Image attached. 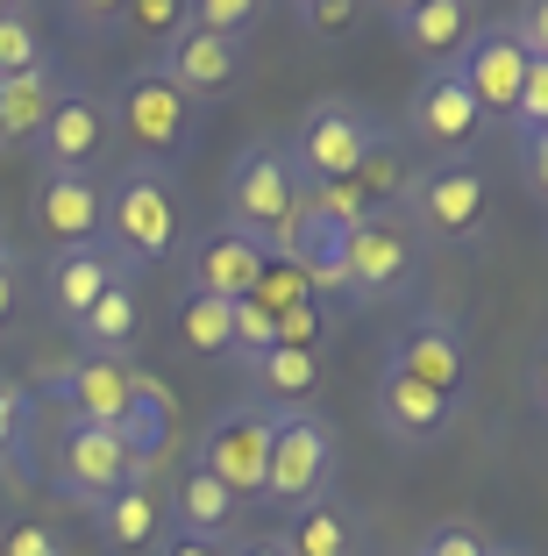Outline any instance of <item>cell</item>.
Segmentation results:
<instances>
[{"label":"cell","instance_id":"6da1fadb","mask_svg":"<svg viewBox=\"0 0 548 556\" xmlns=\"http://www.w3.org/2000/svg\"><path fill=\"white\" fill-rule=\"evenodd\" d=\"M100 250L122 271H150L178 250V179L157 164H122L100 186Z\"/></svg>","mask_w":548,"mask_h":556},{"label":"cell","instance_id":"7a4b0ae2","mask_svg":"<svg viewBox=\"0 0 548 556\" xmlns=\"http://www.w3.org/2000/svg\"><path fill=\"white\" fill-rule=\"evenodd\" d=\"M392 136V122L378 115V108H364V100H314L307 115L292 122V143H285V164H292V179L307 186H342L356 172V164L371 157L378 143Z\"/></svg>","mask_w":548,"mask_h":556},{"label":"cell","instance_id":"3957f363","mask_svg":"<svg viewBox=\"0 0 548 556\" xmlns=\"http://www.w3.org/2000/svg\"><path fill=\"white\" fill-rule=\"evenodd\" d=\"M107 129L122 136V143H136L143 157L136 164H186L193 157V136H200V108H186V100L171 93V86L157 79V72H129V79L114 86L107 100Z\"/></svg>","mask_w":548,"mask_h":556},{"label":"cell","instance_id":"277c9868","mask_svg":"<svg viewBox=\"0 0 548 556\" xmlns=\"http://www.w3.org/2000/svg\"><path fill=\"white\" fill-rule=\"evenodd\" d=\"M300 193L307 186L292 179L285 164V143H242L235 157H228V179H221V229L250 236V243H271L278 222H285L292 207H300Z\"/></svg>","mask_w":548,"mask_h":556},{"label":"cell","instance_id":"5b68a950","mask_svg":"<svg viewBox=\"0 0 548 556\" xmlns=\"http://www.w3.org/2000/svg\"><path fill=\"white\" fill-rule=\"evenodd\" d=\"M399 214L413 222V236H435V243H477L484 222H492V186L470 157H442L428 172H413L399 193Z\"/></svg>","mask_w":548,"mask_h":556},{"label":"cell","instance_id":"8992f818","mask_svg":"<svg viewBox=\"0 0 548 556\" xmlns=\"http://www.w3.org/2000/svg\"><path fill=\"white\" fill-rule=\"evenodd\" d=\"M271 414H278V428H271V457H264V500L300 514L307 500H321L335 485L342 442L314 407H271Z\"/></svg>","mask_w":548,"mask_h":556},{"label":"cell","instance_id":"52a82bcc","mask_svg":"<svg viewBox=\"0 0 548 556\" xmlns=\"http://www.w3.org/2000/svg\"><path fill=\"white\" fill-rule=\"evenodd\" d=\"M413 264H420L413 222H406L399 207L364 214L349 229V257H342V300H349V307H385L406 278H413Z\"/></svg>","mask_w":548,"mask_h":556},{"label":"cell","instance_id":"ba28073f","mask_svg":"<svg viewBox=\"0 0 548 556\" xmlns=\"http://www.w3.org/2000/svg\"><path fill=\"white\" fill-rule=\"evenodd\" d=\"M271 428L278 414L257 407V400H242V407H221L207 421L193 450V471H207L214 485H228L235 500H264V457H271Z\"/></svg>","mask_w":548,"mask_h":556},{"label":"cell","instance_id":"9c48e42d","mask_svg":"<svg viewBox=\"0 0 548 556\" xmlns=\"http://www.w3.org/2000/svg\"><path fill=\"white\" fill-rule=\"evenodd\" d=\"M36 157H43V179H93L114 150V129H107V100H93L86 86H58L50 100V122L36 136Z\"/></svg>","mask_w":548,"mask_h":556},{"label":"cell","instance_id":"30bf717a","mask_svg":"<svg viewBox=\"0 0 548 556\" xmlns=\"http://www.w3.org/2000/svg\"><path fill=\"white\" fill-rule=\"evenodd\" d=\"M122 485H136V464L122 457V442L107 435V428H79L65 421V435H58V450H50V492L65 500V507H107Z\"/></svg>","mask_w":548,"mask_h":556},{"label":"cell","instance_id":"8fae6325","mask_svg":"<svg viewBox=\"0 0 548 556\" xmlns=\"http://www.w3.org/2000/svg\"><path fill=\"white\" fill-rule=\"evenodd\" d=\"M150 72H157L186 108H214V100H228L242 86V43H221V36H200V29L178 22V29L164 36Z\"/></svg>","mask_w":548,"mask_h":556},{"label":"cell","instance_id":"7c38bea8","mask_svg":"<svg viewBox=\"0 0 548 556\" xmlns=\"http://www.w3.org/2000/svg\"><path fill=\"white\" fill-rule=\"evenodd\" d=\"M392 371L420 378L428 393H442V400L463 407V386H470V343H463V328H456L449 314H413V321L392 336Z\"/></svg>","mask_w":548,"mask_h":556},{"label":"cell","instance_id":"4fadbf2b","mask_svg":"<svg viewBox=\"0 0 548 556\" xmlns=\"http://www.w3.org/2000/svg\"><path fill=\"white\" fill-rule=\"evenodd\" d=\"M527 65H534V58H520V43L506 36V22H484V29H470V43L456 50V79H463V93L477 100L484 122H506V115H513Z\"/></svg>","mask_w":548,"mask_h":556},{"label":"cell","instance_id":"5bb4252c","mask_svg":"<svg viewBox=\"0 0 548 556\" xmlns=\"http://www.w3.org/2000/svg\"><path fill=\"white\" fill-rule=\"evenodd\" d=\"M107 435L122 442V457L136 464V478H157V464L171 457V435H178V400H171V386H164V378H150V371H136V386H129V400H122V414H114Z\"/></svg>","mask_w":548,"mask_h":556},{"label":"cell","instance_id":"9a60e30c","mask_svg":"<svg viewBox=\"0 0 548 556\" xmlns=\"http://www.w3.org/2000/svg\"><path fill=\"white\" fill-rule=\"evenodd\" d=\"M264 264H271V250L250 243V236L235 229H207L186 243V293H207V300H250L257 293Z\"/></svg>","mask_w":548,"mask_h":556},{"label":"cell","instance_id":"2e32d148","mask_svg":"<svg viewBox=\"0 0 548 556\" xmlns=\"http://www.w3.org/2000/svg\"><path fill=\"white\" fill-rule=\"evenodd\" d=\"M406 122H413V136H420L428 150H442V157H470V143H477V129H484L477 100L463 93L456 65H442V72H428V79H420Z\"/></svg>","mask_w":548,"mask_h":556},{"label":"cell","instance_id":"e0dca14e","mask_svg":"<svg viewBox=\"0 0 548 556\" xmlns=\"http://www.w3.org/2000/svg\"><path fill=\"white\" fill-rule=\"evenodd\" d=\"M129 386H136V364L79 357V364H65V371L43 378V400H58L65 421H79V428H114V414H122Z\"/></svg>","mask_w":548,"mask_h":556},{"label":"cell","instance_id":"ac0fdd59","mask_svg":"<svg viewBox=\"0 0 548 556\" xmlns=\"http://www.w3.org/2000/svg\"><path fill=\"white\" fill-rule=\"evenodd\" d=\"M371 407H378V428H385L392 442H406V450H435V442L456 428V400L428 393L420 378L392 371V364L378 371V393H371Z\"/></svg>","mask_w":548,"mask_h":556},{"label":"cell","instance_id":"d6986e66","mask_svg":"<svg viewBox=\"0 0 548 556\" xmlns=\"http://www.w3.org/2000/svg\"><path fill=\"white\" fill-rule=\"evenodd\" d=\"M29 222L50 250L100 243V179H43L29 200Z\"/></svg>","mask_w":548,"mask_h":556},{"label":"cell","instance_id":"ffe728a7","mask_svg":"<svg viewBox=\"0 0 548 556\" xmlns=\"http://www.w3.org/2000/svg\"><path fill=\"white\" fill-rule=\"evenodd\" d=\"M285 556H371V521H364V507L321 492V500H307V507L292 514Z\"/></svg>","mask_w":548,"mask_h":556},{"label":"cell","instance_id":"44dd1931","mask_svg":"<svg viewBox=\"0 0 548 556\" xmlns=\"http://www.w3.org/2000/svg\"><path fill=\"white\" fill-rule=\"evenodd\" d=\"M72 328V343L86 350V357H114V364H136V336H143V307H136V278H122V286H107V293L93 300V307L79 314Z\"/></svg>","mask_w":548,"mask_h":556},{"label":"cell","instance_id":"7402d4cb","mask_svg":"<svg viewBox=\"0 0 548 556\" xmlns=\"http://www.w3.org/2000/svg\"><path fill=\"white\" fill-rule=\"evenodd\" d=\"M235 492L214 485L207 471H186L171 478V492H164V528H178V535H200V542H228V528H235Z\"/></svg>","mask_w":548,"mask_h":556},{"label":"cell","instance_id":"603a6c76","mask_svg":"<svg viewBox=\"0 0 548 556\" xmlns=\"http://www.w3.org/2000/svg\"><path fill=\"white\" fill-rule=\"evenodd\" d=\"M122 278H136V271H122L100 243H86V250H50L43 286H50V307L65 314V321H79V314L93 307L107 286H122Z\"/></svg>","mask_w":548,"mask_h":556},{"label":"cell","instance_id":"cb8c5ba5","mask_svg":"<svg viewBox=\"0 0 548 556\" xmlns=\"http://www.w3.org/2000/svg\"><path fill=\"white\" fill-rule=\"evenodd\" d=\"M93 528H100V542H107L114 556L157 549V535H164V492L150 485V478H136V485L114 492L107 507H93Z\"/></svg>","mask_w":548,"mask_h":556},{"label":"cell","instance_id":"d4e9b609","mask_svg":"<svg viewBox=\"0 0 548 556\" xmlns=\"http://www.w3.org/2000/svg\"><path fill=\"white\" fill-rule=\"evenodd\" d=\"M470 8L463 0H406V8H392V36H399L413 58H456V50L470 43Z\"/></svg>","mask_w":548,"mask_h":556},{"label":"cell","instance_id":"484cf974","mask_svg":"<svg viewBox=\"0 0 548 556\" xmlns=\"http://www.w3.org/2000/svg\"><path fill=\"white\" fill-rule=\"evenodd\" d=\"M250 386H257V407H314L321 393V357L314 350H292V343H271L264 357L242 364Z\"/></svg>","mask_w":548,"mask_h":556},{"label":"cell","instance_id":"4316f807","mask_svg":"<svg viewBox=\"0 0 548 556\" xmlns=\"http://www.w3.org/2000/svg\"><path fill=\"white\" fill-rule=\"evenodd\" d=\"M171 336H178V350H186V357H200V364L235 357V300L186 293L171 307Z\"/></svg>","mask_w":548,"mask_h":556},{"label":"cell","instance_id":"83f0119b","mask_svg":"<svg viewBox=\"0 0 548 556\" xmlns=\"http://www.w3.org/2000/svg\"><path fill=\"white\" fill-rule=\"evenodd\" d=\"M58 72H15L0 79V150H29L50 122V100H58Z\"/></svg>","mask_w":548,"mask_h":556},{"label":"cell","instance_id":"f1b7e54d","mask_svg":"<svg viewBox=\"0 0 548 556\" xmlns=\"http://www.w3.org/2000/svg\"><path fill=\"white\" fill-rule=\"evenodd\" d=\"M406 179H413V172H406V150H399V136H385V143H378L371 157L356 164L349 179H342V193H349L364 214H385V207H399Z\"/></svg>","mask_w":548,"mask_h":556},{"label":"cell","instance_id":"f546056e","mask_svg":"<svg viewBox=\"0 0 548 556\" xmlns=\"http://www.w3.org/2000/svg\"><path fill=\"white\" fill-rule=\"evenodd\" d=\"M0 471L36 478V393L22 378H0Z\"/></svg>","mask_w":548,"mask_h":556},{"label":"cell","instance_id":"4dcf8cb0","mask_svg":"<svg viewBox=\"0 0 548 556\" xmlns=\"http://www.w3.org/2000/svg\"><path fill=\"white\" fill-rule=\"evenodd\" d=\"M15 72H50V43L29 8H0V79H15Z\"/></svg>","mask_w":548,"mask_h":556},{"label":"cell","instance_id":"1f68e13d","mask_svg":"<svg viewBox=\"0 0 548 556\" xmlns=\"http://www.w3.org/2000/svg\"><path fill=\"white\" fill-rule=\"evenodd\" d=\"M257 15H264L257 0H186V29L221 36V43H250Z\"/></svg>","mask_w":548,"mask_h":556},{"label":"cell","instance_id":"d6a6232c","mask_svg":"<svg viewBox=\"0 0 548 556\" xmlns=\"http://www.w3.org/2000/svg\"><path fill=\"white\" fill-rule=\"evenodd\" d=\"M278 343V328H271V314L257 307V300H235V364H250V357H264V350Z\"/></svg>","mask_w":548,"mask_h":556},{"label":"cell","instance_id":"836d02e7","mask_svg":"<svg viewBox=\"0 0 548 556\" xmlns=\"http://www.w3.org/2000/svg\"><path fill=\"white\" fill-rule=\"evenodd\" d=\"M0 556H72L65 535L43 521H15V528H0Z\"/></svg>","mask_w":548,"mask_h":556},{"label":"cell","instance_id":"e575fe53","mask_svg":"<svg viewBox=\"0 0 548 556\" xmlns=\"http://www.w3.org/2000/svg\"><path fill=\"white\" fill-rule=\"evenodd\" d=\"M413 556H492V535H477V528L449 521V528H435V535L420 542Z\"/></svg>","mask_w":548,"mask_h":556},{"label":"cell","instance_id":"d590c367","mask_svg":"<svg viewBox=\"0 0 548 556\" xmlns=\"http://www.w3.org/2000/svg\"><path fill=\"white\" fill-rule=\"evenodd\" d=\"M292 15L307 22V36H349L356 29V8H349V0H300Z\"/></svg>","mask_w":548,"mask_h":556},{"label":"cell","instance_id":"8d00e7d4","mask_svg":"<svg viewBox=\"0 0 548 556\" xmlns=\"http://www.w3.org/2000/svg\"><path fill=\"white\" fill-rule=\"evenodd\" d=\"M122 22H136L143 36H171L178 22H186V8H178V0H129V8H122Z\"/></svg>","mask_w":548,"mask_h":556},{"label":"cell","instance_id":"74e56055","mask_svg":"<svg viewBox=\"0 0 548 556\" xmlns=\"http://www.w3.org/2000/svg\"><path fill=\"white\" fill-rule=\"evenodd\" d=\"M506 36L520 43V58H548V8H520V15L506 22Z\"/></svg>","mask_w":548,"mask_h":556},{"label":"cell","instance_id":"f35d334b","mask_svg":"<svg viewBox=\"0 0 548 556\" xmlns=\"http://www.w3.org/2000/svg\"><path fill=\"white\" fill-rule=\"evenodd\" d=\"M15 300H22V257H15V243L0 236V336L15 328Z\"/></svg>","mask_w":548,"mask_h":556},{"label":"cell","instance_id":"ab89813d","mask_svg":"<svg viewBox=\"0 0 548 556\" xmlns=\"http://www.w3.org/2000/svg\"><path fill=\"white\" fill-rule=\"evenodd\" d=\"M157 556H228V542H200V535L164 528V535H157Z\"/></svg>","mask_w":548,"mask_h":556},{"label":"cell","instance_id":"60d3db41","mask_svg":"<svg viewBox=\"0 0 548 556\" xmlns=\"http://www.w3.org/2000/svg\"><path fill=\"white\" fill-rule=\"evenodd\" d=\"M228 556H285V535H242Z\"/></svg>","mask_w":548,"mask_h":556},{"label":"cell","instance_id":"b9f144b4","mask_svg":"<svg viewBox=\"0 0 548 556\" xmlns=\"http://www.w3.org/2000/svg\"><path fill=\"white\" fill-rule=\"evenodd\" d=\"M492 556H534V549H499V542H492Z\"/></svg>","mask_w":548,"mask_h":556}]
</instances>
